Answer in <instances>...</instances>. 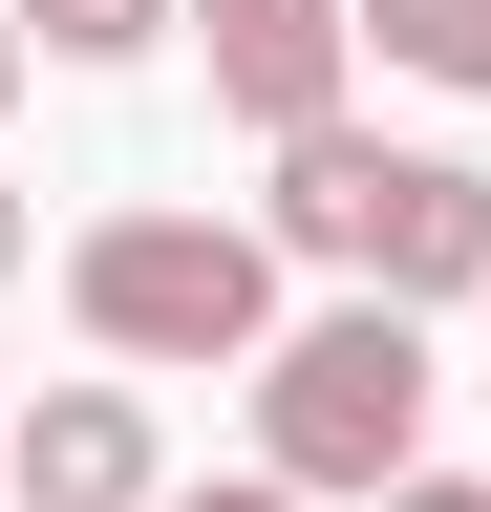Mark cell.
I'll return each instance as SVG.
<instances>
[{"mask_svg":"<svg viewBox=\"0 0 491 512\" xmlns=\"http://www.w3.org/2000/svg\"><path fill=\"white\" fill-rule=\"evenodd\" d=\"M385 512H491V470H406V491H385Z\"/></svg>","mask_w":491,"mask_h":512,"instance_id":"obj_8","label":"cell"},{"mask_svg":"<svg viewBox=\"0 0 491 512\" xmlns=\"http://www.w3.org/2000/svg\"><path fill=\"white\" fill-rule=\"evenodd\" d=\"M427 320H385V299H321V320H278V363H257V470L321 512V491H363L385 512L406 470H427Z\"/></svg>","mask_w":491,"mask_h":512,"instance_id":"obj_2","label":"cell"},{"mask_svg":"<svg viewBox=\"0 0 491 512\" xmlns=\"http://www.w3.org/2000/svg\"><path fill=\"white\" fill-rule=\"evenodd\" d=\"M171 512H299V491H278V470H235V491H171Z\"/></svg>","mask_w":491,"mask_h":512,"instance_id":"obj_9","label":"cell"},{"mask_svg":"<svg viewBox=\"0 0 491 512\" xmlns=\"http://www.w3.org/2000/svg\"><path fill=\"white\" fill-rule=\"evenodd\" d=\"M22 256H43V214H22V171H0V278H22Z\"/></svg>","mask_w":491,"mask_h":512,"instance_id":"obj_10","label":"cell"},{"mask_svg":"<svg viewBox=\"0 0 491 512\" xmlns=\"http://www.w3.org/2000/svg\"><path fill=\"white\" fill-rule=\"evenodd\" d=\"M193 43H214V107L257 128V150H321L342 64H363V0H193Z\"/></svg>","mask_w":491,"mask_h":512,"instance_id":"obj_4","label":"cell"},{"mask_svg":"<svg viewBox=\"0 0 491 512\" xmlns=\"http://www.w3.org/2000/svg\"><path fill=\"white\" fill-rule=\"evenodd\" d=\"M363 43H385L406 86H470L491 107V0H363Z\"/></svg>","mask_w":491,"mask_h":512,"instance_id":"obj_6","label":"cell"},{"mask_svg":"<svg viewBox=\"0 0 491 512\" xmlns=\"http://www.w3.org/2000/svg\"><path fill=\"white\" fill-rule=\"evenodd\" d=\"M0 22H22L43 64H150L171 22H193V0H0Z\"/></svg>","mask_w":491,"mask_h":512,"instance_id":"obj_7","label":"cell"},{"mask_svg":"<svg viewBox=\"0 0 491 512\" xmlns=\"http://www.w3.org/2000/svg\"><path fill=\"white\" fill-rule=\"evenodd\" d=\"M65 320L107 363H278V235L257 214H86Z\"/></svg>","mask_w":491,"mask_h":512,"instance_id":"obj_3","label":"cell"},{"mask_svg":"<svg viewBox=\"0 0 491 512\" xmlns=\"http://www.w3.org/2000/svg\"><path fill=\"white\" fill-rule=\"evenodd\" d=\"M0 491L22 512H171V427L129 384H43V406L0 427Z\"/></svg>","mask_w":491,"mask_h":512,"instance_id":"obj_5","label":"cell"},{"mask_svg":"<svg viewBox=\"0 0 491 512\" xmlns=\"http://www.w3.org/2000/svg\"><path fill=\"white\" fill-rule=\"evenodd\" d=\"M278 256H321L342 299H385V320H427V299H491V171L470 150H385V128H321V150H278V214H257Z\"/></svg>","mask_w":491,"mask_h":512,"instance_id":"obj_1","label":"cell"},{"mask_svg":"<svg viewBox=\"0 0 491 512\" xmlns=\"http://www.w3.org/2000/svg\"><path fill=\"white\" fill-rule=\"evenodd\" d=\"M22 64H43V43H22V22H0V107H22Z\"/></svg>","mask_w":491,"mask_h":512,"instance_id":"obj_11","label":"cell"}]
</instances>
